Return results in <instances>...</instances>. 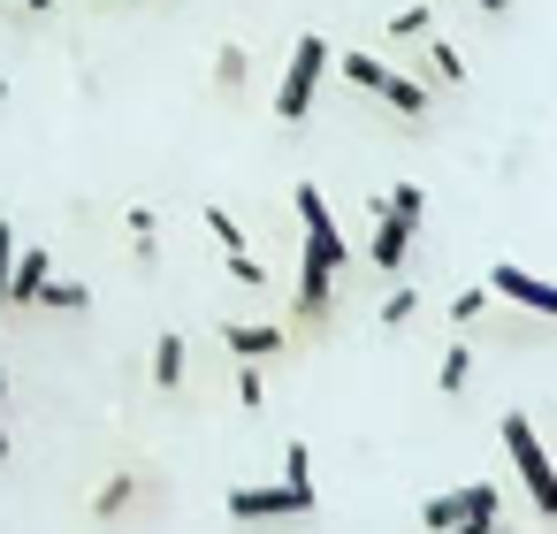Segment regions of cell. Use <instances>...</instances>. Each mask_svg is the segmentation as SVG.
I'll return each mask as SVG.
<instances>
[{
    "label": "cell",
    "instance_id": "cell-23",
    "mask_svg": "<svg viewBox=\"0 0 557 534\" xmlns=\"http://www.w3.org/2000/svg\"><path fill=\"white\" fill-rule=\"evenodd\" d=\"M214 77H222V85H245V54H237V47H222V62H214Z\"/></svg>",
    "mask_w": 557,
    "mask_h": 534
},
{
    "label": "cell",
    "instance_id": "cell-5",
    "mask_svg": "<svg viewBox=\"0 0 557 534\" xmlns=\"http://www.w3.org/2000/svg\"><path fill=\"white\" fill-rule=\"evenodd\" d=\"M473 511H496V481H458V488H443V496L420 504L428 534H443V526H458V519H473Z\"/></svg>",
    "mask_w": 557,
    "mask_h": 534
},
{
    "label": "cell",
    "instance_id": "cell-11",
    "mask_svg": "<svg viewBox=\"0 0 557 534\" xmlns=\"http://www.w3.org/2000/svg\"><path fill=\"white\" fill-rule=\"evenodd\" d=\"M222 344H230L237 359H252V367H260V359H275V351H283V328H268V321H230V328H222Z\"/></svg>",
    "mask_w": 557,
    "mask_h": 534
},
{
    "label": "cell",
    "instance_id": "cell-29",
    "mask_svg": "<svg viewBox=\"0 0 557 534\" xmlns=\"http://www.w3.org/2000/svg\"><path fill=\"white\" fill-rule=\"evenodd\" d=\"M481 9H488V16H496V9H511V0H481Z\"/></svg>",
    "mask_w": 557,
    "mask_h": 534
},
{
    "label": "cell",
    "instance_id": "cell-4",
    "mask_svg": "<svg viewBox=\"0 0 557 534\" xmlns=\"http://www.w3.org/2000/svg\"><path fill=\"white\" fill-rule=\"evenodd\" d=\"M290 207H298V222H306V252H313L321 268H344V229H336V214H329L321 184H298V191H290Z\"/></svg>",
    "mask_w": 557,
    "mask_h": 534
},
{
    "label": "cell",
    "instance_id": "cell-27",
    "mask_svg": "<svg viewBox=\"0 0 557 534\" xmlns=\"http://www.w3.org/2000/svg\"><path fill=\"white\" fill-rule=\"evenodd\" d=\"M443 534H496V511H473V519H458V526H443Z\"/></svg>",
    "mask_w": 557,
    "mask_h": 534
},
{
    "label": "cell",
    "instance_id": "cell-18",
    "mask_svg": "<svg viewBox=\"0 0 557 534\" xmlns=\"http://www.w3.org/2000/svg\"><path fill=\"white\" fill-rule=\"evenodd\" d=\"M207 229H214V245H222V252H245V229H237L222 207H207Z\"/></svg>",
    "mask_w": 557,
    "mask_h": 534
},
{
    "label": "cell",
    "instance_id": "cell-22",
    "mask_svg": "<svg viewBox=\"0 0 557 534\" xmlns=\"http://www.w3.org/2000/svg\"><path fill=\"white\" fill-rule=\"evenodd\" d=\"M131 245H138V260H153V214L146 207H131Z\"/></svg>",
    "mask_w": 557,
    "mask_h": 534
},
{
    "label": "cell",
    "instance_id": "cell-16",
    "mask_svg": "<svg viewBox=\"0 0 557 534\" xmlns=\"http://www.w3.org/2000/svg\"><path fill=\"white\" fill-rule=\"evenodd\" d=\"M283 481H290L298 496H313V450H306V443H290V450H283Z\"/></svg>",
    "mask_w": 557,
    "mask_h": 534
},
{
    "label": "cell",
    "instance_id": "cell-8",
    "mask_svg": "<svg viewBox=\"0 0 557 534\" xmlns=\"http://www.w3.org/2000/svg\"><path fill=\"white\" fill-rule=\"evenodd\" d=\"M230 511L237 519H283V511H313V496H298L290 481H275V488H230Z\"/></svg>",
    "mask_w": 557,
    "mask_h": 534
},
{
    "label": "cell",
    "instance_id": "cell-2",
    "mask_svg": "<svg viewBox=\"0 0 557 534\" xmlns=\"http://www.w3.org/2000/svg\"><path fill=\"white\" fill-rule=\"evenodd\" d=\"M321 70H329V47H321V32H306V39L290 47V70H283V85H275V115H283V123H306V115H313Z\"/></svg>",
    "mask_w": 557,
    "mask_h": 534
},
{
    "label": "cell",
    "instance_id": "cell-1",
    "mask_svg": "<svg viewBox=\"0 0 557 534\" xmlns=\"http://www.w3.org/2000/svg\"><path fill=\"white\" fill-rule=\"evenodd\" d=\"M504 450H511V473L527 481V496H534V511H542V519H557V465H549V450H542V435L527 427V412H504Z\"/></svg>",
    "mask_w": 557,
    "mask_h": 534
},
{
    "label": "cell",
    "instance_id": "cell-6",
    "mask_svg": "<svg viewBox=\"0 0 557 534\" xmlns=\"http://www.w3.org/2000/svg\"><path fill=\"white\" fill-rule=\"evenodd\" d=\"M488 298H511V306H527V313L557 321V283H542V275H527V268H511V260L488 275Z\"/></svg>",
    "mask_w": 557,
    "mask_h": 534
},
{
    "label": "cell",
    "instance_id": "cell-31",
    "mask_svg": "<svg viewBox=\"0 0 557 534\" xmlns=\"http://www.w3.org/2000/svg\"><path fill=\"white\" fill-rule=\"evenodd\" d=\"M0 397H9V374H0Z\"/></svg>",
    "mask_w": 557,
    "mask_h": 534
},
{
    "label": "cell",
    "instance_id": "cell-26",
    "mask_svg": "<svg viewBox=\"0 0 557 534\" xmlns=\"http://www.w3.org/2000/svg\"><path fill=\"white\" fill-rule=\"evenodd\" d=\"M237 397H245V405H260V367H252V359L237 367Z\"/></svg>",
    "mask_w": 557,
    "mask_h": 534
},
{
    "label": "cell",
    "instance_id": "cell-24",
    "mask_svg": "<svg viewBox=\"0 0 557 534\" xmlns=\"http://www.w3.org/2000/svg\"><path fill=\"white\" fill-rule=\"evenodd\" d=\"M9 268H16V229L0 222V290H9Z\"/></svg>",
    "mask_w": 557,
    "mask_h": 534
},
{
    "label": "cell",
    "instance_id": "cell-30",
    "mask_svg": "<svg viewBox=\"0 0 557 534\" xmlns=\"http://www.w3.org/2000/svg\"><path fill=\"white\" fill-rule=\"evenodd\" d=\"M0 458H9V435H0Z\"/></svg>",
    "mask_w": 557,
    "mask_h": 534
},
{
    "label": "cell",
    "instance_id": "cell-28",
    "mask_svg": "<svg viewBox=\"0 0 557 534\" xmlns=\"http://www.w3.org/2000/svg\"><path fill=\"white\" fill-rule=\"evenodd\" d=\"M9 9H32V16H47V9H54V0H9Z\"/></svg>",
    "mask_w": 557,
    "mask_h": 534
},
{
    "label": "cell",
    "instance_id": "cell-14",
    "mask_svg": "<svg viewBox=\"0 0 557 534\" xmlns=\"http://www.w3.org/2000/svg\"><path fill=\"white\" fill-rule=\"evenodd\" d=\"M85 283H62V275H47V290H39V306H54V313H85Z\"/></svg>",
    "mask_w": 557,
    "mask_h": 534
},
{
    "label": "cell",
    "instance_id": "cell-3",
    "mask_svg": "<svg viewBox=\"0 0 557 534\" xmlns=\"http://www.w3.org/2000/svg\"><path fill=\"white\" fill-rule=\"evenodd\" d=\"M344 77H351L359 92H382V100H389L397 115H420V108H428V92H420L412 77H397V70H389L382 54H344Z\"/></svg>",
    "mask_w": 557,
    "mask_h": 534
},
{
    "label": "cell",
    "instance_id": "cell-15",
    "mask_svg": "<svg viewBox=\"0 0 557 534\" xmlns=\"http://www.w3.org/2000/svg\"><path fill=\"white\" fill-rule=\"evenodd\" d=\"M466 374H473V351H466V344H450V351H443V367H435L443 397H458V389H466Z\"/></svg>",
    "mask_w": 557,
    "mask_h": 534
},
{
    "label": "cell",
    "instance_id": "cell-17",
    "mask_svg": "<svg viewBox=\"0 0 557 534\" xmlns=\"http://www.w3.org/2000/svg\"><path fill=\"white\" fill-rule=\"evenodd\" d=\"M382 207H389V214H405V222H420V214H428V199H420V184H397V191H389Z\"/></svg>",
    "mask_w": 557,
    "mask_h": 534
},
{
    "label": "cell",
    "instance_id": "cell-7",
    "mask_svg": "<svg viewBox=\"0 0 557 534\" xmlns=\"http://www.w3.org/2000/svg\"><path fill=\"white\" fill-rule=\"evenodd\" d=\"M47 275H54V252H47V245H24L16 268H9V290H0V306H39Z\"/></svg>",
    "mask_w": 557,
    "mask_h": 534
},
{
    "label": "cell",
    "instance_id": "cell-25",
    "mask_svg": "<svg viewBox=\"0 0 557 534\" xmlns=\"http://www.w3.org/2000/svg\"><path fill=\"white\" fill-rule=\"evenodd\" d=\"M230 275H237V283H260V275H268V268H260V260H252V252H230Z\"/></svg>",
    "mask_w": 557,
    "mask_h": 534
},
{
    "label": "cell",
    "instance_id": "cell-10",
    "mask_svg": "<svg viewBox=\"0 0 557 534\" xmlns=\"http://www.w3.org/2000/svg\"><path fill=\"white\" fill-rule=\"evenodd\" d=\"M329 298H336V268H321V260L306 252V268H298V321H321Z\"/></svg>",
    "mask_w": 557,
    "mask_h": 534
},
{
    "label": "cell",
    "instance_id": "cell-20",
    "mask_svg": "<svg viewBox=\"0 0 557 534\" xmlns=\"http://www.w3.org/2000/svg\"><path fill=\"white\" fill-rule=\"evenodd\" d=\"M428 62H435V77H443V85H466V62H458V54H450V47H443V39H435V47H428Z\"/></svg>",
    "mask_w": 557,
    "mask_h": 534
},
{
    "label": "cell",
    "instance_id": "cell-12",
    "mask_svg": "<svg viewBox=\"0 0 557 534\" xmlns=\"http://www.w3.org/2000/svg\"><path fill=\"white\" fill-rule=\"evenodd\" d=\"M184 367H191V344H184V336H161V344H153V382H161V389H176V382H184Z\"/></svg>",
    "mask_w": 557,
    "mask_h": 534
},
{
    "label": "cell",
    "instance_id": "cell-21",
    "mask_svg": "<svg viewBox=\"0 0 557 534\" xmlns=\"http://www.w3.org/2000/svg\"><path fill=\"white\" fill-rule=\"evenodd\" d=\"M481 313H488V283H481V290H458V298H450V321H481Z\"/></svg>",
    "mask_w": 557,
    "mask_h": 534
},
{
    "label": "cell",
    "instance_id": "cell-9",
    "mask_svg": "<svg viewBox=\"0 0 557 534\" xmlns=\"http://www.w3.org/2000/svg\"><path fill=\"white\" fill-rule=\"evenodd\" d=\"M405 245H412V222H405V214H389V207L374 199V237H367V260L389 275V268H405Z\"/></svg>",
    "mask_w": 557,
    "mask_h": 534
},
{
    "label": "cell",
    "instance_id": "cell-13",
    "mask_svg": "<svg viewBox=\"0 0 557 534\" xmlns=\"http://www.w3.org/2000/svg\"><path fill=\"white\" fill-rule=\"evenodd\" d=\"M131 496H138V473H115V481L92 496V511H100V519H123V511H131Z\"/></svg>",
    "mask_w": 557,
    "mask_h": 534
},
{
    "label": "cell",
    "instance_id": "cell-19",
    "mask_svg": "<svg viewBox=\"0 0 557 534\" xmlns=\"http://www.w3.org/2000/svg\"><path fill=\"white\" fill-rule=\"evenodd\" d=\"M412 313H420V290H389V298H382V321H389V328H405Z\"/></svg>",
    "mask_w": 557,
    "mask_h": 534
}]
</instances>
